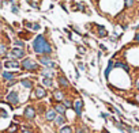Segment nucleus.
<instances>
[{
  "label": "nucleus",
  "instance_id": "1",
  "mask_svg": "<svg viewBox=\"0 0 139 133\" xmlns=\"http://www.w3.org/2000/svg\"><path fill=\"white\" fill-rule=\"evenodd\" d=\"M33 49L37 55H51L52 53V46L46 42L45 37L44 35H38L35 37V39L33 41Z\"/></svg>",
  "mask_w": 139,
  "mask_h": 133
},
{
  "label": "nucleus",
  "instance_id": "2",
  "mask_svg": "<svg viewBox=\"0 0 139 133\" xmlns=\"http://www.w3.org/2000/svg\"><path fill=\"white\" fill-rule=\"evenodd\" d=\"M22 68L26 69V71H37L38 69V65L34 60H31V58H25L23 61H22Z\"/></svg>",
  "mask_w": 139,
  "mask_h": 133
},
{
  "label": "nucleus",
  "instance_id": "3",
  "mask_svg": "<svg viewBox=\"0 0 139 133\" xmlns=\"http://www.w3.org/2000/svg\"><path fill=\"white\" fill-rule=\"evenodd\" d=\"M7 101H8V103H11V105H18V103H19V95H18V92L11 91L7 95Z\"/></svg>",
  "mask_w": 139,
  "mask_h": 133
},
{
  "label": "nucleus",
  "instance_id": "4",
  "mask_svg": "<svg viewBox=\"0 0 139 133\" xmlns=\"http://www.w3.org/2000/svg\"><path fill=\"white\" fill-rule=\"evenodd\" d=\"M40 63H41L42 65H45V67H51V68H55L56 67L53 60L51 57H48V56H41V57H40Z\"/></svg>",
  "mask_w": 139,
  "mask_h": 133
},
{
  "label": "nucleus",
  "instance_id": "5",
  "mask_svg": "<svg viewBox=\"0 0 139 133\" xmlns=\"http://www.w3.org/2000/svg\"><path fill=\"white\" fill-rule=\"evenodd\" d=\"M25 117H26V118L27 119H33L35 117V110H34V107H33V106H27V107H26V109H25Z\"/></svg>",
  "mask_w": 139,
  "mask_h": 133
},
{
  "label": "nucleus",
  "instance_id": "6",
  "mask_svg": "<svg viewBox=\"0 0 139 133\" xmlns=\"http://www.w3.org/2000/svg\"><path fill=\"white\" fill-rule=\"evenodd\" d=\"M56 117H57V113H56V110H55V109H49V110H46V113H45V118H46V121H55Z\"/></svg>",
  "mask_w": 139,
  "mask_h": 133
},
{
  "label": "nucleus",
  "instance_id": "7",
  "mask_svg": "<svg viewBox=\"0 0 139 133\" xmlns=\"http://www.w3.org/2000/svg\"><path fill=\"white\" fill-rule=\"evenodd\" d=\"M10 55L12 56L14 58H21V57H23V56H25V50H23V49H19V48H14L12 50H11Z\"/></svg>",
  "mask_w": 139,
  "mask_h": 133
},
{
  "label": "nucleus",
  "instance_id": "8",
  "mask_svg": "<svg viewBox=\"0 0 139 133\" xmlns=\"http://www.w3.org/2000/svg\"><path fill=\"white\" fill-rule=\"evenodd\" d=\"M74 109H75L77 116H80V114H82V109H83V102H82L80 99L75 101V103H74Z\"/></svg>",
  "mask_w": 139,
  "mask_h": 133
},
{
  "label": "nucleus",
  "instance_id": "9",
  "mask_svg": "<svg viewBox=\"0 0 139 133\" xmlns=\"http://www.w3.org/2000/svg\"><path fill=\"white\" fill-rule=\"evenodd\" d=\"M34 95H35V98H38V99L45 98V96H46L45 88H42V87H37V88L34 90Z\"/></svg>",
  "mask_w": 139,
  "mask_h": 133
},
{
  "label": "nucleus",
  "instance_id": "10",
  "mask_svg": "<svg viewBox=\"0 0 139 133\" xmlns=\"http://www.w3.org/2000/svg\"><path fill=\"white\" fill-rule=\"evenodd\" d=\"M55 110H56V113H59V116H64L67 107L63 105V103H57V105L55 106Z\"/></svg>",
  "mask_w": 139,
  "mask_h": 133
},
{
  "label": "nucleus",
  "instance_id": "11",
  "mask_svg": "<svg viewBox=\"0 0 139 133\" xmlns=\"http://www.w3.org/2000/svg\"><path fill=\"white\" fill-rule=\"evenodd\" d=\"M53 98H55L57 102H63V101H64V94H63V91H60V90H55V91H53Z\"/></svg>",
  "mask_w": 139,
  "mask_h": 133
},
{
  "label": "nucleus",
  "instance_id": "12",
  "mask_svg": "<svg viewBox=\"0 0 139 133\" xmlns=\"http://www.w3.org/2000/svg\"><path fill=\"white\" fill-rule=\"evenodd\" d=\"M4 67H6V68H19V63L18 61H10V60H8V61L4 63Z\"/></svg>",
  "mask_w": 139,
  "mask_h": 133
},
{
  "label": "nucleus",
  "instance_id": "13",
  "mask_svg": "<svg viewBox=\"0 0 139 133\" xmlns=\"http://www.w3.org/2000/svg\"><path fill=\"white\" fill-rule=\"evenodd\" d=\"M41 73H42V76L44 78H48V79H52L53 78V71H51V69H42L41 71Z\"/></svg>",
  "mask_w": 139,
  "mask_h": 133
},
{
  "label": "nucleus",
  "instance_id": "14",
  "mask_svg": "<svg viewBox=\"0 0 139 133\" xmlns=\"http://www.w3.org/2000/svg\"><path fill=\"white\" fill-rule=\"evenodd\" d=\"M64 122H66V118H64V116H57L56 117V119H55V124L57 126H61V125H64Z\"/></svg>",
  "mask_w": 139,
  "mask_h": 133
},
{
  "label": "nucleus",
  "instance_id": "15",
  "mask_svg": "<svg viewBox=\"0 0 139 133\" xmlns=\"http://www.w3.org/2000/svg\"><path fill=\"white\" fill-rule=\"evenodd\" d=\"M59 84L61 86V87H68L70 83H68V80H67L64 76H59Z\"/></svg>",
  "mask_w": 139,
  "mask_h": 133
},
{
  "label": "nucleus",
  "instance_id": "16",
  "mask_svg": "<svg viewBox=\"0 0 139 133\" xmlns=\"http://www.w3.org/2000/svg\"><path fill=\"white\" fill-rule=\"evenodd\" d=\"M21 84L23 86V87H26V88H31V87H33V82H30V80H27V79L21 80Z\"/></svg>",
  "mask_w": 139,
  "mask_h": 133
},
{
  "label": "nucleus",
  "instance_id": "17",
  "mask_svg": "<svg viewBox=\"0 0 139 133\" xmlns=\"http://www.w3.org/2000/svg\"><path fill=\"white\" fill-rule=\"evenodd\" d=\"M57 133H72V128L71 126H63V128H60V130Z\"/></svg>",
  "mask_w": 139,
  "mask_h": 133
},
{
  "label": "nucleus",
  "instance_id": "18",
  "mask_svg": "<svg viewBox=\"0 0 139 133\" xmlns=\"http://www.w3.org/2000/svg\"><path fill=\"white\" fill-rule=\"evenodd\" d=\"M98 34H100V37H106L108 35V33L104 29V26H98Z\"/></svg>",
  "mask_w": 139,
  "mask_h": 133
},
{
  "label": "nucleus",
  "instance_id": "19",
  "mask_svg": "<svg viewBox=\"0 0 139 133\" xmlns=\"http://www.w3.org/2000/svg\"><path fill=\"white\" fill-rule=\"evenodd\" d=\"M3 78L6 80H14V73H11V72H3Z\"/></svg>",
  "mask_w": 139,
  "mask_h": 133
},
{
  "label": "nucleus",
  "instance_id": "20",
  "mask_svg": "<svg viewBox=\"0 0 139 133\" xmlns=\"http://www.w3.org/2000/svg\"><path fill=\"white\" fill-rule=\"evenodd\" d=\"M42 83H44V86H46V87H52V84H53L52 79H48V78L42 79Z\"/></svg>",
  "mask_w": 139,
  "mask_h": 133
},
{
  "label": "nucleus",
  "instance_id": "21",
  "mask_svg": "<svg viewBox=\"0 0 139 133\" xmlns=\"http://www.w3.org/2000/svg\"><path fill=\"white\" fill-rule=\"evenodd\" d=\"M17 130H18V125H17V124H12V125L7 129V133H15Z\"/></svg>",
  "mask_w": 139,
  "mask_h": 133
},
{
  "label": "nucleus",
  "instance_id": "22",
  "mask_svg": "<svg viewBox=\"0 0 139 133\" xmlns=\"http://www.w3.org/2000/svg\"><path fill=\"white\" fill-rule=\"evenodd\" d=\"M7 53V46L4 44H0V56H4Z\"/></svg>",
  "mask_w": 139,
  "mask_h": 133
},
{
  "label": "nucleus",
  "instance_id": "23",
  "mask_svg": "<svg viewBox=\"0 0 139 133\" xmlns=\"http://www.w3.org/2000/svg\"><path fill=\"white\" fill-rule=\"evenodd\" d=\"M115 67H116V68H117V67H119V68H124V69H125V71H127V72L130 71V68H128V65H125V64H123V63H116V64H115Z\"/></svg>",
  "mask_w": 139,
  "mask_h": 133
},
{
  "label": "nucleus",
  "instance_id": "24",
  "mask_svg": "<svg viewBox=\"0 0 139 133\" xmlns=\"http://www.w3.org/2000/svg\"><path fill=\"white\" fill-rule=\"evenodd\" d=\"M112 67H113V63H112V61H109V65H108V68H106V71H105V78H108V76H109V72H111Z\"/></svg>",
  "mask_w": 139,
  "mask_h": 133
},
{
  "label": "nucleus",
  "instance_id": "25",
  "mask_svg": "<svg viewBox=\"0 0 139 133\" xmlns=\"http://www.w3.org/2000/svg\"><path fill=\"white\" fill-rule=\"evenodd\" d=\"M63 105L68 109V107H71V106H72V102H71V101H68V99H64V101H63Z\"/></svg>",
  "mask_w": 139,
  "mask_h": 133
},
{
  "label": "nucleus",
  "instance_id": "26",
  "mask_svg": "<svg viewBox=\"0 0 139 133\" xmlns=\"http://www.w3.org/2000/svg\"><path fill=\"white\" fill-rule=\"evenodd\" d=\"M124 1H125V6H127V7L134 6V0H124Z\"/></svg>",
  "mask_w": 139,
  "mask_h": 133
},
{
  "label": "nucleus",
  "instance_id": "27",
  "mask_svg": "<svg viewBox=\"0 0 139 133\" xmlns=\"http://www.w3.org/2000/svg\"><path fill=\"white\" fill-rule=\"evenodd\" d=\"M40 27H41V26H40L38 23H33V24H31V29H33V30H40Z\"/></svg>",
  "mask_w": 139,
  "mask_h": 133
},
{
  "label": "nucleus",
  "instance_id": "28",
  "mask_svg": "<svg viewBox=\"0 0 139 133\" xmlns=\"http://www.w3.org/2000/svg\"><path fill=\"white\" fill-rule=\"evenodd\" d=\"M115 125H116V128H119V129L122 130V132H124V128H123V125H122V124H119V122H115Z\"/></svg>",
  "mask_w": 139,
  "mask_h": 133
},
{
  "label": "nucleus",
  "instance_id": "29",
  "mask_svg": "<svg viewBox=\"0 0 139 133\" xmlns=\"http://www.w3.org/2000/svg\"><path fill=\"white\" fill-rule=\"evenodd\" d=\"M77 133H86V128H78Z\"/></svg>",
  "mask_w": 139,
  "mask_h": 133
},
{
  "label": "nucleus",
  "instance_id": "30",
  "mask_svg": "<svg viewBox=\"0 0 139 133\" xmlns=\"http://www.w3.org/2000/svg\"><path fill=\"white\" fill-rule=\"evenodd\" d=\"M15 45H17V46H21V48H22V46H23V42L19 41V39H17V41H15Z\"/></svg>",
  "mask_w": 139,
  "mask_h": 133
},
{
  "label": "nucleus",
  "instance_id": "31",
  "mask_svg": "<svg viewBox=\"0 0 139 133\" xmlns=\"http://www.w3.org/2000/svg\"><path fill=\"white\" fill-rule=\"evenodd\" d=\"M15 83H17V80H10V82H8V87H11V86H14Z\"/></svg>",
  "mask_w": 139,
  "mask_h": 133
},
{
  "label": "nucleus",
  "instance_id": "32",
  "mask_svg": "<svg viewBox=\"0 0 139 133\" xmlns=\"http://www.w3.org/2000/svg\"><path fill=\"white\" fill-rule=\"evenodd\" d=\"M78 8H79L80 11H85V7L82 6V4H78Z\"/></svg>",
  "mask_w": 139,
  "mask_h": 133
},
{
  "label": "nucleus",
  "instance_id": "33",
  "mask_svg": "<svg viewBox=\"0 0 139 133\" xmlns=\"http://www.w3.org/2000/svg\"><path fill=\"white\" fill-rule=\"evenodd\" d=\"M78 49H79V52H80V53H85V52H86V50H85V48H82V46H79Z\"/></svg>",
  "mask_w": 139,
  "mask_h": 133
},
{
  "label": "nucleus",
  "instance_id": "34",
  "mask_svg": "<svg viewBox=\"0 0 139 133\" xmlns=\"http://www.w3.org/2000/svg\"><path fill=\"white\" fill-rule=\"evenodd\" d=\"M12 12H15V14H17V12H18V7H12Z\"/></svg>",
  "mask_w": 139,
  "mask_h": 133
},
{
  "label": "nucleus",
  "instance_id": "35",
  "mask_svg": "<svg viewBox=\"0 0 139 133\" xmlns=\"http://www.w3.org/2000/svg\"><path fill=\"white\" fill-rule=\"evenodd\" d=\"M135 86H136V88H138V90H139V79H138V80H136V83H135Z\"/></svg>",
  "mask_w": 139,
  "mask_h": 133
},
{
  "label": "nucleus",
  "instance_id": "36",
  "mask_svg": "<svg viewBox=\"0 0 139 133\" xmlns=\"http://www.w3.org/2000/svg\"><path fill=\"white\" fill-rule=\"evenodd\" d=\"M23 133H33L31 130H27V129H23Z\"/></svg>",
  "mask_w": 139,
  "mask_h": 133
},
{
  "label": "nucleus",
  "instance_id": "37",
  "mask_svg": "<svg viewBox=\"0 0 139 133\" xmlns=\"http://www.w3.org/2000/svg\"><path fill=\"white\" fill-rule=\"evenodd\" d=\"M79 68L82 69V71H83V69H85V65H83V64H79Z\"/></svg>",
  "mask_w": 139,
  "mask_h": 133
},
{
  "label": "nucleus",
  "instance_id": "38",
  "mask_svg": "<svg viewBox=\"0 0 139 133\" xmlns=\"http://www.w3.org/2000/svg\"><path fill=\"white\" fill-rule=\"evenodd\" d=\"M135 39H136V41H139V33H138V34L135 35Z\"/></svg>",
  "mask_w": 139,
  "mask_h": 133
},
{
  "label": "nucleus",
  "instance_id": "39",
  "mask_svg": "<svg viewBox=\"0 0 139 133\" xmlns=\"http://www.w3.org/2000/svg\"><path fill=\"white\" fill-rule=\"evenodd\" d=\"M135 99H136V102H138V103H139V94H138V95H136V96H135Z\"/></svg>",
  "mask_w": 139,
  "mask_h": 133
},
{
  "label": "nucleus",
  "instance_id": "40",
  "mask_svg": "<svg viewBox=\"0 0 139 133\" xmlns=\"http://www.w3.org/2000/svg\"><path fill=\"white\" fill-rule=\"evenodd\" d=\"M102 133H109V132H108V130H104V132H102Z\"/></svg>",
  "mask_w": 139,
  "mask_h": 133
},
{
  "label": "nucleus",
  "instance_id": "41",
  "mask_svg": "<svg viewBox=\"0 0 139 133\" xmlns=\"http://www.w3.org/2000/svg\"><path fill=\"white\" fill-rule=\"evenodd\" d=\"M26 1H27V3H31V0H26Z\"/></svg>",
  "mask_w": 139,
  "mask_h": 133
},
{
  "label": "nucleus",
  "instance_id": "42",
  "mask_svg": "<svg viewBox=\"0 0 139 133\" xmlns=\"http://www.w3.org/2000/svg\"><path fill=\"white\" fill-rule=\"evenodd\" d=\"M0 68H1V64H0Z\"/></svg>",
  "mask_w": 139,
  "mask_h": 133
}]
</instances>
